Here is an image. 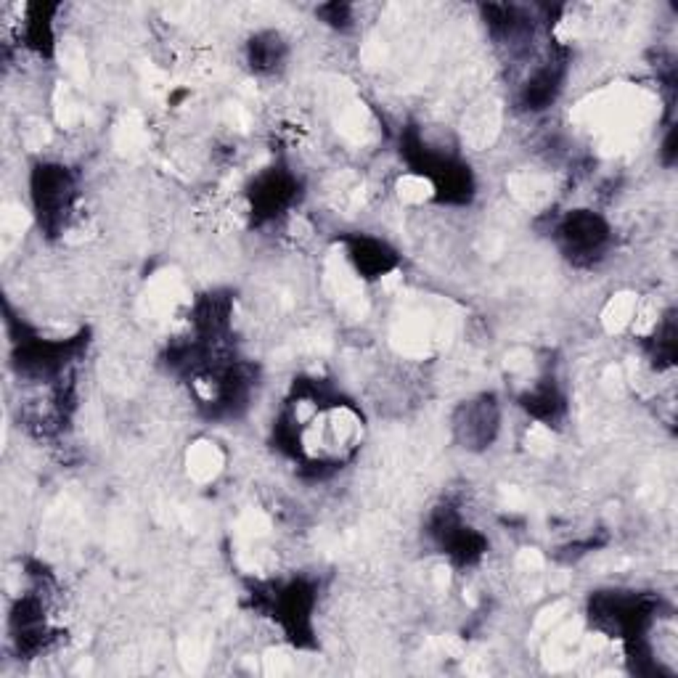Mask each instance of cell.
Returning <instances> with one entry per match:
<instances>
[{
  "label": "cell",
  "mask_w": 678,
  "mask_h": 678,
  "mask_svg": "<svg viewBox=\"0 0 678 678\" xmlns=\"http://www.w3.org/2000/svg\"><path fill=\"white\" fill-rule=\"evenodd\" d=\"M360 252H363V257H360V254H356L358 271H360V268H363V263L369 260L366 254H379V252H382V244H379V241H366V244L360 247ZM373 268H376V273H379V276H382L384 271H390V268H392V257H376Z\"/></svg>",
  "instance_id": "cell-1"
}]
</instances>
